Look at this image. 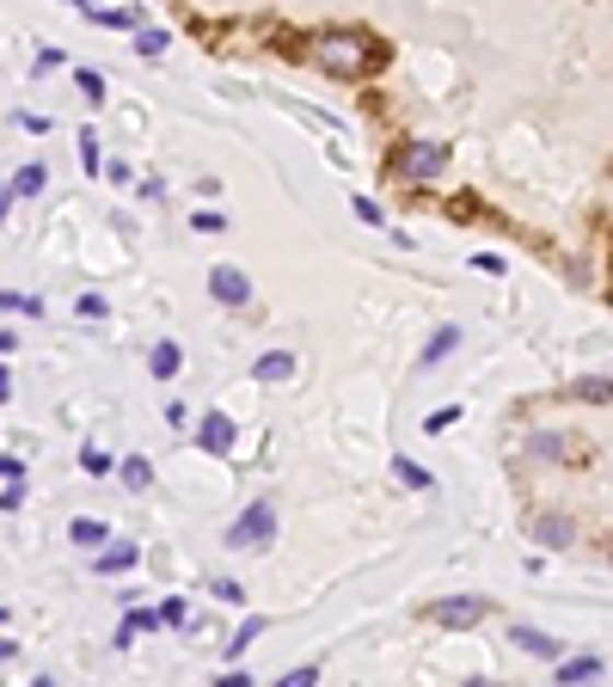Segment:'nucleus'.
Returning <instances> with one entry per match:
<instances>
[{
    "label": "nucleus",
    "instance_id": "obj_21",
    "mask_svg": "<svg viewBox=\"0 0 613 687\" xmlns=\"http://www.w3.org/2000/svg\"><path fill=\"white\" fill-rule=\"evenodd\" d=\"M264 632V620H245L240 632H233V644H228V656H240V651H252V639Z\"/></svg>",
    "mask_w": 613,
    "mask_h": 687
},
{
    "label": "nucleus",
    "instance_id": "obj_10",
    "mask_svg": "<svg viewBox=\"0 0 613 687\" xmlns=\"http://www.w3.org/2000/svg\"><path fill=\"white\" fill-rule=\"evenodd\" d=\"M148 369H153V381H172V375L184 369V350H178V344H153V350H148Z\"/></svg>",
    "mask_w": 613,
    "mask_h": 687
},
{
    "label": "nucleus",
    "instance_id": "obj_15",
    "mask_svg": "<svg viewBox=\"0 0 613 687\" xmlns=\"http://www.w3.org/2000/svg\"><path fill=\"white\" fill-rule=\"evenodd\" d=\"M148 485H153V467L141 454H129V461H123V491H148Z\"/></svg>",
    "mask_w": 613,
    "mask_h": 687
},
{
    "label": "nucleus",
    "instance_id": "obj_6",
    "mask_svg": "<svg viewBox=\"0 0 613 687\" xmlns=\"http://www.w3.org/2000/svg\"><path fill=\"white\" fill-rule=\"evenodd\" d=\"M197 449H203V454H228V449H233V418L209 411V418L197 423Z\"/></svg>",
    "mask_w": 613,
    "mask_h": 687
},
{
    "label": "nucleus",
    "instance_id": "obj_24",
    "mask_svg": "<svg viewBox=\"0 0 613 687\" xmlns=\"http://www.w3.org/2000/svg\"><path fill=\"white\" fill-rule=\"evenodd\" d=\"M356 216H362L368 228H381V221H386V216H381V203H368V197H356Z\"/></svg>",
    "mask_w": 613,
    "mask_h": 687
},
{
    "label": "nucleus",
    "instance_id": "obj_19",
    "mask_svg": "<svg viewBox=\"0 0 613 687\" xmlns=\"http://www.w3.org/2000/svg\"><path fill=\"white\" fill-rule=\"evenodd\" d=\"M570 393H577V399H595V406H601V399H613V381H608V375H589V381H577Z\"/></svg>",
    "mask_w": 613,
    "mask_h": 687
},
{
    "label": "nucleus",
    "instance_id": "obj_26",
    "mask_svg": "<svg viewBox=\"0 0 613 687\" xmlns=\"http://www.w3.org/2000/svg\"><path fill=\"white\" fill-rule=\"evenodd\" d=\"M80 154H86V166H99V136L92 129H80Z\"/></svg>",
    "mask_w": 613,
    "mask_h": 687
},
{
    "label": "nucleus",
    "instance_id": "obj_17",
    "mask_svg": "<svg viewBox=\"0 0 613 687\" xmlns=\"http://www.w3.org/2000/svg\"><path fill=\"white\" fill-rule=\"evenodd\" d=\"M454 344H460V331H454V326H442V331H436V338L424 344V357H417V362H424V369H429V362H442L448 350H454Z\"/></svg>",
    "mask_w": 613,
    "mask_h": 687
},
{
    "label": "nucleus",
    "instance_id": "obj_23",
    "mask_svg": "<svg viewBox=\"0 0 613 687\" xmlns=\"http://www.w3.org/2000/svg\"><path fill=\"white\" fill-rule=\"evenodd\" d=\"M282 687H320V669H289V675H282Z\"/></svg>",
    "mask_w": 613,
    "mask_h": 687
},
{
    "label": "nucleus",
    "instance_id": "obj_7",
    "mask_svg": "<svg viewBox=\"0 0 613 687\" xmlns=\"http://www.w3.org/2000/svg\"><path fill=\"white\" fill-rule=\"evenodd\" d=\"M534 540L558 552V547H570V540H577V528H570L565 515H534Z\"/></svg>",
    "mask_w": 613,
    "mask_h": 687
},
{
    "label": "nucleus",
    "instance_id": "obj_9",
    "mask_svg": "<svg viewBox=\"0 0 613 687\" xmlns=\"http://www.w3.org/2000/svg\"><path fill=\"white\" fill-rule=\"evenodd\" d=\"M528 454H534V461H570V442L558 436V430H534V436H528Z\"/></svg>",
    "mask_w": 613,
    "mask_h": 687
},
{
    "label": "nucleus",
    "instance_id": "obj_18",
    "mask_svg": "<svg viewBox=\"0 0 613 687\" xmlns=\"http://www.w3.org/2000/svg\"><path fill=\"white\" fill-rule=\"evenodd\" d=\"M393 479H398V485H412V491H429V485H436L424 467H417V461H405V454L393 461Z\"/></svg>",
    "mask_w": 613,
    "mask_h": 687
},
{
    "label": "nucleus",
    "instance_id": "obj_14",
    "mask_svg": "<svg viewBox=\"0 0 613 687\" xmlns=\"http://www.w3.org/2000/svg\"><path fill=\"white\" fill-rule=\"evenodd\" d=\"M31 190H44V166H37V160L13 172V185H7V203H13V197H31Z\"/></svg>",
    "mask_w": 613,
    "mask_h": 687
},
{
    "label": "nucleus",
    "instance_id": "obj_3",
    "mask_svg": "<svg viewBox=\"0 0 613 687\" xmlns=\"http://www.w3.org/2000/svg\"><path fill=\"white\" fill-rule=\"evenodd\" d=\"M270 534H276V510H270V503H252V510H245L240 522L228 528V547H233V552H258Z\"/></svg>",
    "mask_w": 613,
    "mask_h": 687
},
{
    "label": "nucleus",
    "instance_id": "obj_20",
    "mask_svg": "<svg viewBox=\"0 0 613 687\" xmlns=\"http://www.w3.org/2000/svg\"><path fill=\"white\" fill-rule=\"evenodd\" d=\"M166 44H172L166 32H141L136 37V56H148V62H153V56H166Z\"/></svg>",
    "mask_w": 613,
    "mask_h": 687
},
{
    "label": "nucleus",
    "instance_id": "obj_22",
    "mask_svg": "<svg viewBox=\"0 0 613 687\" xmlns=\"http://www.w3.org/2000/svg\"><path fill=\"white\" fill-rule=\"evenodd\" d=\"M74 80H80V93H86V98H92V105H99V98H105V80L92 74V68H80V74H74Z\"/></svg>",
    "mask_w": 613,
    "mask_h": 687
},
{
    "label": "nucleus",
    "instance_id": "obj_11",
    "mask_svg": "<svg viewBox=\"0 0 613 687\" xmlns=\"http://www.w3.org/2000/svg\"><path fill=\"white\" fill-rule=\"evenodd\" d=\"M68 534H74V547H86V552H99L111 540V528L99 522V515H74V528H68Z\"/></svg>",
    "mask_w": 613,
    "mask_h": 687
},
{
    "label": "nucleus",
    "instance_id": "obj_8",
    "mask_svg": "<svg viewBox=\"0 0 613 687\" xmlns=\"http://www.w3.org/2000/svg\"><path fill=\"white\" fill-rule=\"evenodd\" d=\"M294 375V357L289 350H264L258 362H252V381H264V387H270V381H289Z\"/></svg>",
    "mask_w": 613,
    "mask_h": 687
},
{
    "label": "nucleus",
    "instance_id": "obj_2",
    "mask_svg": "<svg viewBox=\"0 0 613 687\" xmlns=\"http://www.w3.org/2000/svg\"><path fill=\"white\" fill-rule=\"evenodd\" d=\"M398 172H405L412 185L442 178L448 172V141H405V148H398Z\"/></svg>",
    "mask_w": 613,
    "mask_h": 687
},
{
    "label": "nucleus",
    "instance_id": "obj_4",
    "mask_svg": "<svg viewBox=\"0 0 613 687\" xmlns=\"http://www.w3.org/2000/svg\"><path fill=\"white\" fill-rule=\"evenodd\" d=\"M424 620L429 626H448V632H466V626L485 620V602H478V595H448V602H429Z\"/></svg>",
    "mask_w": 613,
    "mask_h": 687
},
{
    "label": "nucleus",
    "instance_id": "obj_12",
    "mask_svg": "<svg viewBox=\"0 0 613 687\" xmlns=\"http://www.w3.org/2000/svg\"><path fill=\"white\" fill-rule=\"evenodd\" d=\"M516 644H521L528 656H565V644L546 639V632H534V626H516Z\"/></svg>",
    "mask_w": 613,
    "mask_h": 687
},
{
    "label": "nucleus",
    "instance_id": "obj_13",
    "mask_svg": "<svg viewBox=\"0 0 613 687\" xmlns=\"http://www.w3.org/2000/svg\"><path fill=\"white\" fill-rule=\"evenodd\" d=\"M601 656H558V682H595Z\"/></svg>",
    "mask_w": 613,
    "mask_h": 687
},
{
    "label": "nucleus",
    "instance_id": "obj_16",
    "mask_svg": "<svg viewBox=\"0 0 613 687\" xmlns=\"http://www.w3.org/2000/svg\"><path fill=\"white\" fill-rule=\"evenodd\" d=\"M136 564V547L129 540H117V547H99V571H129Z\"/></svg>",
    "mask_w": 613,
    "mask_h": 687
},
{
    "label": "nucleus",
    "instance_id": "obj_27",
    "mask_svg": "<svg viewBox=\"0 0 613 687\" xmlns=\"http://www.w3.org/2000/svg\"><path fill=\"white\" fill-rule=\"evenodd\" d=\"M86 473H111V454L105 449H86Z\"/></svg>",
    "mask_w": 613,
    "mask_h": 687
},
{
    "label": "nucleus",
    "instance_id": "obj_1",
    "mask_svg": "<svg viewBox=\"0 0 613 687\" xmlns=\"http://www.w3.org/2000/svg\"><path fill=\"white\" fill-rule=\"evenodd\" d=\"M313 62L332 80H362L374 68V37L368 32H320L313 37Z\"/></svg>",
    "mask_w": 613,
    "mask_h": 687
},
{
    "label": "nucleus",
    "instance_id": "obj_5",
    "mask_svg": "<svg viewBox=\"0 0 613 687\" xmlns=\"http://www.w3.org/2000/svg\"><path fill=\"white\" fill-rule=\"evenodd\" d=\"M209 295L221 301V307H252V282H245V270L215 265V270H209Z\"/></svg>",
    "mask_w": 613,
    "mask_h": 687
},
{
    "label": "nucleus",
    "instance_id": "obj_25",
    "mask_svg": "<svg viewBox=\"0 0 613 687\" xmlns=\"http://www.w3.org/2000/svg\"><path fill=\"white\" fill-rule=\"evenodd\" d=\"M160 620H166V626H184V602H178V595H172V602H160Z\"/></svg>",
    "mask_w": 613,
    "mask_h": 687
}]
</instances>
